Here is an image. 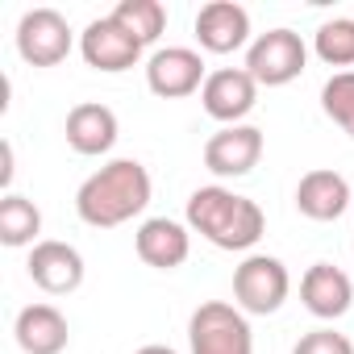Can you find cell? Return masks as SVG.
<instances>
[{
	"label": "cell",
	"mask_w": 354,
	"mask_h": 354,
	"mask_svg": "<svg viewBox=\"0 0 354 354\" xmlns=\"http://www.w3.org/2000/svg\"><path fill=\"white\" fill-rule=\"evenodd\" d=\"M150 171L138 158H113L100 171H92L75 192V213L92 230H117L146 213L150 205Z\"/></svg>",
	"instance_id": "obj_1"
},
{
	"label": "cell",
	"mask_w": 354,
	"mask_h": 354,
	"mask_svg": "<svg viewBox=\"0 0 354 354\" xmlns=\"http://www.w3.org/2000/svg\"><path fill=\"white\" fill-rule=\"evenodd\" d=\"M184 225L213 242L217 250H254L259 238L267 234V213L259 209V201L238 196L225 184H209L188 196Z\"/></svg>",
	"instance_id": "obj_2"
},
{
	"label": "cell",
	"mask_w": 354,
	"mask_h": 354,
	"mask_svg": "<svg viewBox=\"0 0 354 354\" xmlns=\"http://www.w3.org/2000/svg\"><path fill=\"white\" fill-rule=\"evenodd\" d=\"M188 350L192 354H254L250 317L230 300H205L188 317Z\"/></svg>",
	"instance_id": "obj_3"
},
{
	"label": "cell",
	"mask_w": 354,
	"mask_h": 354,
	"mask_svg": "<svg viewBox=\"0 0 354 354\" xmlns=\"http://www.w3.org/2000/svg\"><path fill=\"white\" fill-rule=\"evenodd\" d=\"M288 292H292V275H288L283 259H275V254H246L234 267V304L246 317L279 313Z\"/></svg>",
	"instance_id": "obj_4"
},
{
	"label": "cell",
	"mask_w": 354,
	"mask_h": 354,
	"mask_svg": "<svg viewBox=\"0 0 354 354\" xmlns=\"http://www.w3.org/2000/svg\"><path fill=\"white\" fill-rule=\"evenodd\" d=\"M242 67L254 75L259 88H283V84H292V80L304 75V67H308V46H304V38H300L296 30L279 26V30L259 34V38L246 46V63H242Z\"/></svg>",
	"instance_id": "obj_5"
},
{
	"label": "cell",
	"mask_w": 354,
	"mask_h": 354,
	"mask_svg": "<svg viewBox=\"0 0 354 354\" xmlns=\"http://www.w3.org/2000/svg\"><path fill=\"white\" fill-rule=\"evenodd\" d=\"M75 46L71 21L59 9H30L17 21V55L30 67H59Z\"/></svg>",
	"instance_id": "obj_6"
},
{
	"label": "cell",
	"mask_w": 354,
	"mask_h": 354,
	"mask_svg": "<svg viewBox=\"0 0 354 354\" xmlns=\"http://www.w3.org/2000/svg\"><path fill=\"white\" fill-rule=\"evenodd\" d=\"M209 80L201 50L192 46H162L146 59V88L158 100H184L192 92H201Z\"/></svg>",
	"instance_id": "obj_7"
},
{
	"label": "cell",
	"mask_w": 354,
	"mask_h": 354,
	"mask_svg": "<svg viewBox=\"0 0 354 354\" xmlns=\"http://www.w3.org/2000/svg\"><path fill=\"white\" fill-rule=\"evenodd\" d=\"M263 150H267V138L259 125H221L205 142V167L217 180H242L259 167Z\"/></svg>",
	"instance_id": "obj_8"
},
{
	"label": "cell",
	"mask_w": 354,
	"mask_h": 354,
	"mask_svg": "<svg viewBox=\"0 0 354 354\" xmlns=\"http://www.w3.org/2000/svg\"><path fill=\"white\" fill-rule=\"evenodd\" d=\"M201 104L221 125H246V117L259 104V84L246 67H217L201 88Z\"/></svg>",
	"instance_id": "obj_9"
},
{
	"label": "cell",
	"mask_w": 354,
	"mask_h": 354,
	"mask_svg": "<svg viewBox=\"0 0 354 354\" xmlns=\"http://www.w3.org/2000/svg\"><path fill=\"white\" fill-rule=\"evenodd\" d=\"M142 50H146V46L133 42L113 17H96V21H88L84 34H80V55H84V63H88L92 71H104V75H121V71L138 67Z\"/></svg>",
	"instance_id": "obj_10"
},
{
	"label": "cell",
	"mask_w": 354,
	"mask_h": 354,
	"mask_svg": "<svg viewBox=\"0 0 354 354\" xmlns=\"http://www.w3.org/2000/svg\"><path fill=\"white\" fill-rule=\"evenodd\" d=\"M192 30H196L201 50H209V55H234V50L254 42L250 38V13L238 0H209V5H201Z\"/></svg>",
	"instance_id": "obj_11"
},
{
	"label": "cell",
	"mask_w": 354,
	"mask_h": 354,
	"mask_svg": "<svg viewBox=\"0 0 354 354\" xmlns=\"http://www.w3.org/2000/svg\"><path fill=\"white\" fill-rule=\"evenodd\" d=\"M26 271H30L34 288H42L46 296H71V292L84 283V254H80L71 242L42 238V242L30 250Z\"/></svg>",
	"instance_id": "obj_12"
},
{
	"label": "cell",
	"mask_w": 354,
	"mask_h": 354,
	"mask_svg": "<svg viewBox=\"0 0 354 354\" xmlns=\"http://www.w3.org/2000/svg\"><path fill=\"white\" fill-rule=\"evenodd\" d=\"M133 250L154 271H175L192 254V230L175 217H146L133 234Z\"/></svg>",
	"instance_id": "obj_13"
},
{
	"label": "cell",
	"mask_w": 354,
	"mask_h": 354,
	"mask_svg": "<svg viewBox=\"0 0 354 354\" xmlns=\"http://www.w3.org/2000/svg\"><path fill=\"white\" fill-rule=\"evenodd\" d=\"M300 300L317 321H337L354 304V275H346L333 263H313L300 275Z\"/></svg>",
	"instance_id": "obj_14"
},
{
	"label": "cell",
	"mask_w": 354,
	"mask_h": 354,
	"mask_svg": "<svg viewBox=\"0 0 354 354\" xmlns=\"http://www.w3.org/2000/svg\"><path fill=\"white\" fill-rule=\"evenodd\" d=\"M296 209L308 221H337L346 209H354V192L333 167H313L296 184Z\"/></svg>",
	"instance_id": "obj_15"
},
{
	"label": "cell",
	"mask_w": 354,
	"mask_h": 354,
	"mask_svg": "<svg viewBox=\"0 0 354 354\" xmlns=\"http://www.w3.org/2000/svg\"><path fill=\"white\" fill-rule=\"evenodd\" d=\"M63 133H67V146H71L75 154H84V158H100V154H109V150L117 146L121 121H117V113H113L109 104H100V100H84V104H75V109L67 113Z\"/></svg>",
	"instance_id": "obj_16"
},
{
	"label": "cell",
	"mask_w": 354,
	"mask_h": 354,
	"mask_svg": "<svg viewBox=\"0 0 354 354\" xmlns=\"http://www.w3.org/2000/svg\"><path fill=\"white\" fill-rule=\"evenodd\" d=\"M13 337H17V346L26 354H63L67 342H71V325H67V317L55 304L38 300V304H26L17 313Z\"/></svg>",
	"instance_id": "obj_17"
},
{
	"label": "cell",
	"mask_w": 354,
	"mask_h": 354,
	"mask_svg": "<svg viewBox=\"0 0 354 354\" xmlns=\"http://www.w3.org/2000/svg\"><path fill=\"white\" fill-rule=\"evenodd\" d=\"M42 209L21 196V192H5V201H0V242H5L9 250H21V246H38L42 238Z\"/></svg>",
	"instance_id": "obj_18"
},
{
	"label": "cell",
	"mask_w": 354,
	"mask_h": 354,
	"mask_svg": "<svg viewBox=\"0 0 354 354\" xmlns=\"http://www.w3.org/2000/svg\"><path fill=\"white\" fill-rule=\"evenodd\" d=\"M109 17L142 46H154L162 38V30H167V5L162 0H121Z\"/></svg>",
	"instance_id": "obj_19"
},
{
	"label": "cell",
	"mask_w": 354,
	"mask_h": 354,
	"mask_svg": "<svg viewBox=\"0 0 354 354\" xmlns=\"http://www.w3.org/2000/svg\"><path fill=\"white\" fill-rule=\"evenodd\" d=\"M313 55H317L325 67L354 71V17L321 21L317 34H313Z\"/></svg>",
	"instance_id": "obj_20"
},
{
	"label": "cell",
	"mask_w": 354,
	"mask_h": 354,
	"mask_svg": "<svg viewBox=\"0 0 354 354\" xmlns=\"http://www.w3.org/2000/svg\"><path fill=\"white\" fill-rule=\"evenodd\" d=\"M321 109L325 117L346 133L354 138V71H333L321 88Z\"/></svg>",
	"instance_id": "obj_21"
},
{
	"label": "cell",
	"mask_w": 354,
	"mask_h": 354,
	"mask_svg": "<svg viewBox=\"0 0 354 354\" xmlns=\"http://www.w3.org/2000/svg\"><path fill=\"white\" fill-rule=\"evenodd\" d=\"M292 354H354V342L346 333H337L333 325H321V329H308L292 346Z\"/></svg>",
	"instance_id": "obj_22"
},
{
	"label": "cell",
	"mask_w": 354,
	"mask_h": 354,
	"mask_svg": "<svg viewBox=\"0 0 354 354\" xmlns=\"http://www.w3.org/2000/svg\"><path fill=\"white\" fill-rule=\"evenodd\" d=\"M133 354H180V350H171V346H162V342H150V346H138Z\"/></svg>",
	"instance_id": "obj_23"
}]
</instances>
